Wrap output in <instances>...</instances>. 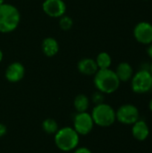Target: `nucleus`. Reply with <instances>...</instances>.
<instances>
[{"mask_svg": "<svg viewBox=\"0 0 152 153\" xmlns=\"http://www.w3.org/2000/svg\"><path fill=\"white\" fill-rule=\"evenodd\" d=\"M93 82L96 89L104 94L114 93L118 90L121 83L115 71L110 68L99 69L94 74Z\"/></svg>", "mask_w": 152, "mask_h": 153, "instance_id": "obj_1", "label": "nucleus"}, {"mask_svg": "<svg viewBox=\"0 0 152 153\" xmlns=\"http://www.w3.org/2000/svg\"><path fill=\"white\" fill-rule=\"evenodd\" d=\"M21 14L16 6L10 4H0V32L9 33L19 25Z\"/></svg>", "mask_w": 152, "mask_h": 153, "instance_id": "obj_2", "label": "nucleus"}, {"mask_svg": "<svg viewBox=\"0 0 152 153\" xmlns=\"http://www.w3.org/2000/svg\"><path fill=\"white\" fill-rule=\"evenodd\" d=\"M80 135L73 127H63L55 134V143L63 152H71L79 145Z\"/></svg>", "mask_w": 152, "mask_h": 153, "instance_id": "obj_3", "label": "nucleus"}, {"mask_svg": "<svg viewBox=\"0 0 152 153\" xmlns=\"http://www.w3.org/2000/svg\"><path fill=\"white\" fill-rule=\"evenodd\" d=\"M90 115L94 125L100 127H109L116 121V110L110 105L106 103L95 105Z\"/></svg>", "mask_w": 152, "mask_h": 153, "instance_id": "obj_4", "label": "nucleus"}, {"mask_svg": "<svg viewBox=\"0 0 152 153\" xmlns=\"http://www.w3.org/2000/svg\"><path fill=\"white\" fill-rule=\"evenodd\" d=\"M131 88L134 93L144 94L152 91V75L149 70L141 69L131 79Z\"/></svg>", "mask_w": 152, "mask_h": 153, "instance_id": "obj_5", "label": "nucleus"}, {"mask_svg": "<svg viewBox=\"0 0 152 153\" xmlns=\"http://www.w3.org/2000/svg\"><path fill=\"white\" fill-rule=\"evenodd\" d=\"M116 120L126 126L133 125L140 117V111L138 108L133 104H124L118 108L116 111Z\"/></svg>", "mask_w": 152, "mask_h": 153, "instance_id": "obj_6", "label": "nucleus"}, {"mask_svg": "<svg viewBox=\"0 0 152 153\" xmlns=\"http://www.w3.org/2000/svg\"><path fill=\"white\" fill-rule=\"evenodd\" d=\"M94 127L91 115L87 112L77 113L73 118V129L79 135L89 134Z\"/></svg>", "mask_w": 152, "mask_h": 153, "instance_id": "obj_7", "label": "nucleus"}, {"mask_svg": "<svg viewBox=\"0 0 152 153\" xmlns=\"http://www.w3.org/2000/svg\"><path fill=\"white\" fill-rule=\"evenodd\" d=\"M44 13L52 18H60L66 12V4L63 0H45L42 4Z\"/></svg>", "mask_w": 152, "mask_h": 153, "instance_id": "obj_8", "label": "nucleus"}, {"mask_svg": "<svg viewBox=\"0 0 152 153\" xmlns=\"http://www.w3.org/2000/svg\"><path fill=\"white\" fill-rule=\"evenodd\" d=\"M133 36L135 39L143 45L152 43V24L148 22H141L133 29Z\"/></svg>", "mask_w": 152, "mask_h": 153, "instance_id": "obj_9", "label": "nucleus"}, {"mask_svg": "<svg viewBox=\"0 0 152 153\" xmlns=\"http://www.w3.org/2000/svg\"><path fill=\"white\" fill-rule=\"evenodd\" d=\"M25 68L20 62H13L10 64L4 73L5 79L10 82H18L24 77Z\"/></svg>", "mask_w": 152, "mask_h": 153, "instance_id": "obj_10", "label": "nucleus"}, {"mask_svg": "<svg viewBox=\"0 0 152 153\" xmlns=\"http://www.w3.org/2000/svg\"><path fill=\"white\" fill-rule=\"evenodd\" d=\"M150 134V127L145 120L140 118L133 125H132V134L135 140L144 142L148 139Z\"/></svg>", "mask_w": 152, "mask_h": 153, "instance_id": "obj_11", "label": "nucleus"}, {"mask_svg": "<svg viewBox=\"0 0 152 153\" xmlns=\"http://www.w3.org/2000/svg\"><path fill=\"white\" fill-rule=\"evenodd\" d=\"M77 69L82 74L88 75V76L94 75L99 70L96 61L89 57L81 59L77 64Z\"/></svg>", "mask_w": 152, "mask_h": 153, "instance_id": "obj_12", "label": "nucleus"}, {"mask_svg": "<svg viewBox=\"0 0 152 153\" xmlns=\"http://www.w3.org/2000/svg\"><path fill=\"white\" fill-rule=\"evenodd\" d=\"M116 76L118 77L119 81L122 82H129L131 81V79L133 76V69L132 67V65L127 63V62H122L120 63L116 71H115Z\"/></svg>", "mask_w": 152, "mask_h": 153, "instance_id": "obj_13", "label": "nucleus"}, {"mask_svg": "<svg viewBox=\"0 0 152 153\" xmlns=\"http://www.w3.org/2000/svg\"><path fill=\"white\" fill-rule=\"evenodd\" d=\"M41 49L46 56L53 57L59 51V44L56 39L48 37L44 39V40L42 41Z\"/></svg>", "mask_w": 152, "mask_h": 153, "instance_id": "obj_14", "label": "nucleus"}, {"mask_svg": "<svg viewBox=\"0 0 152 153\" xmlns=\"http://www.w3.org/2000/svg\"><path fill=\"white\" fill-rule=\"evenodd\" d=\"M73 106L78 113L87 112V109L89 108V106H90L89 98L84 94L77 95L73 100Z\"/></svg>", "mask_w": 152, "mask_h": 153, "instance_id": "obj_15", "label": "nucleus"}, {"mask_svg": "<svg viewBox=\"0 0 152 153\" xmlns=\"http://www.w3.org/2000/svg\"><path fill=\"white\" fill-rule=\"evenodd\" d=\"M95 61L99 69H108L112 64V58L110 55L107 52L99 53L97 56Z\"/></svg>", "mask_w": 152, "mask_h": 153, "instance_id": "obj_16", "label": "nucleus"}, {"mask_svg": "<svg viewBox=\"0 0 152 153\" xmlns=\"http://www.w3.org/2000/svg\"><path fill=\"white\" fill-rule=\"evenodd\" d=\"M42 128L47 134H55L58 131V124L53 118H47L42 123Z\"/></svg>", "mask_w": 152, "mask_h": 153, "instance_id": "obj_17", "label": "nucleus"}, {"mask_svg": "<svg viewBox=\"0 0 152 153\" xmlns=\"http://www.w3.org/2000/svg\"><path fill=\"white\" fill-rule=\"evenodd\" d=\"M73 25V21L70 16L67 15H63L62 17H60V21H59V27L61 28V30H71V28Z\"/></svg>", "mask_w": 152, "mask_h": 153, "instance_id": "obj_18", "label": "nucleus"}, {"mask_svg": "<svg viewBox=\"0 0 152 153\" xmlns=\"http://www.w3.org/2000/svg\"><path fill=\"white\" fill-rule=\"evenodd\" d=\"M104 93L100 92V91H96L93 95H92V101L95 105H99L101 103H104Z\"/></svg>", "mask_w": 152, "mask_h": 153, "instance_id": "obj_19", "label": "nucleus"}, {"mask_svg": "<svg viewBox=\"0 0 152 153\" xmlns=\"http://www.w3.org/2000/svg\"><path fill=\"white\" fill-rule=\"evenodd\" d=\"M73 153H92L90 152V149H88L87 147H79V148H76L74 152Z\"/></svg>", "mask_w": 152, "mask_h": 153, "instance_id": "obj_20", "label": "nucleus"}, {"mask_svg": "<svg viewBox=\"0 0 152 153\" xmlns=\"http://www.w3.org/2000/svg\"><path fill=\"white\" fill-rule=\"evenodd\" d=\"M7 132V127L4 125L0 123V137H3L4 135H5Z\"/></svg>", "mask_w": 152, "mask_h": 153, "instance_id": "obj_21", "label": "nucleus"}, {"mask_svg": "<svg viewBox=\"0 0 152 153\" xmlns=\"http://www.w3.org/2000/svg\"><path fill=\"white\" fill-rule=\"evenodd\" d=\"M147 53H148V55L150 56V57L152 59V43L149 45V48H148V49H147Z\"/></svg>", "mask_w": 152, "mask_h": 153, "instance_id": "obj_22", "label": "nucleus"}, {"mask_svg": "<svg viewBox=\"0 0 152 153\" xmlns=\"http://www.w3.org/2000/svg\"><path fill=\"white\" fill-rule=\"evenodd\" d=\"M149 108H150L151 112L152 113V99L150 100V102H149Z\"/></svg>", "mask_w": 152, "mask_h": 153, "instance_id": "obj_23", "label": "nucleus"}, {"mask_svg": "<svg viewBox=\"0 0 152 153\" xmlns=\"http://www.w3.org/2000/svg\"><path fill=\"white\" fill-rule=\"evenodd\" d=\"M2 60H3V52H2V50L0 49V63L2 62Z\"/></svg>", "mask_w": 152, "mask_h": 153, "instance_id": "obj_24", "label": "nucleus"}, {"mask_svg": "<svg viewBox=\"0 0 152 153\" xmlns=\"http://www.w3.org/2000/svg\"><path fill=\"white\" fill-rule=\"evenodd\" d=\"M149 71H150V73L152 75V63L150 65V67H149Z\"/></svg>", "mask_w": 152, "mask_h": 153, "instance_id": "obj_25", "label": "nucleus"}, {"mask_svg": "<svg viewBox=\"0 0 152 153\" xmlns=\"http://www.w3.org/2000/svg\"><path fill=\"white\" fill-rule=\"evenodd\" d=\"M4 3V0H0V4H2Z\"/></svg>", "mask_w": 152, "mask_h": 153, "instance_id": "obj_26", "label": "nucleus"}]
</instances>
